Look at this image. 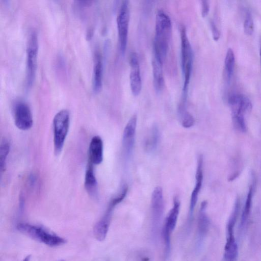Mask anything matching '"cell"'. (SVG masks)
<instances>
[{"instance_id": "1", "label": "cell", "mask_w": 261, "mask_h": 261, "mask_svg": "<svg viewBox=\"0 0 261 261\" xmlns=\"http://www.w3.org/2000/svg\"><path fill=\"white\" fill-rule=\"evenodd\" d=\"M172 31L170 18L163 11H159L155 18L153 57L162 64L167 55Z\"/></svg>"}, {"instance_id": "2", "label": "cell", "mask_w": 261, "mask_h": 261, "mask_svg": "<svg viewBox=\"0 0 261 261\" xmlns=\"http://www.w3.org/2000/svg\"><path fill=\"white\" fill-rule=\"evenodd\" d=\"M179 31L181 40V65L184 79L182 97L187 98L193 69V53L188 38L186 27L184 25H180Z\"/></svg>"}, {"instance_id": "3", "label": "cell", "mask_w": 261, "mask_h": 261, "mask_svg": "<svg viewBox=\"0 0 261 261\" xmlns=\"http://www.w3.org/2000/svg\"><path fill=\"white\" fill-rule=\"evenodd\" d=\"M228 103L231 109L234 127L240 132H245L247 126L245 116L252 109L251 101L244 94H233L228 97Z\"/></svg>"}, {"instance_id": "4", "label": "cell", "mask_w": 261, "mask_h": 261, "mask_svg": "<svg viewBox=\"0 0 261 261\" xmlns=\"http://www.w3.org/2000/svg\"><path fill=\"white\" fill-rule=\"evenodd\" d=\"M17 229L32 239L51 247H57L66 243V240L38 225L27 223H20Z\"/></svg>"}, {"instance_id": "5", "label": "cell", "mask_w": 261, "mask_h": 261, "mask_svg": "<svg viewBox=\"0 0 261 261\" xmlns=\"http://www.w3.org/2000/svg\"><path fill=\"white\" fill-rule=\"evenodd\" d=\"M38 48V35L32 30L29 34L26 48L25 83L28 88L32 86L35 79Z\"/></svg>"}, {"instance_id": "6", "label": "cell", "mask_w": 261, "mask_h": 261, "mask_svg": "<svg viewBox=\"0 0 261 261\" xmlns=\"http://www.w3.org/2000/svg\"><path fill=\"white\" fill-rule=\"evenodd\" d=\"M69 123V113L65 109L59 111L54 118V145L56 155L59 154L62 150L68 132Z\"/></svg>"}, {"instance_id": "7", "label": "cell", "mask_w": 261, "mask_h": 261, "mask_svg": "<svg viewBox=\"0 0 261 261\" xmlns=\"http://www.w3.org/2000/svg\"><path fill=\"white\" fill-rule=\"evenodd\" d=\"M239 214L236 209L232 211L226 225V238L221 261H237L238 245L234 236V228Z\"/></svg>"}, {"instance_id": "8", "label": "cell", "mask_w": 261, "mask_h": 261, "mask_svg": "<svg viewBox=\"0 0 261 261\" xmlns=\"http://www.w3.org/2000/svg\"><path fill=\"white\" fill-rule=\"evenodd\" d=\"M180 202L177 197L173 199V206L169 212L162 228L164 243V258L169 259L171 253V235L174 230L178 219Z\"/></svg>"}, {"instance_id": "9", "label": "cell", "mask_w": 261, "mask_h": 261, "mask_svg": "<svg viewBox=\"0 0 261 261\" xmlns=\"http://www.w3.org/2000/svg\"><path fill=\"white\" fill-rule=\"evenodd\" d=\"M129 8L128 2L123 1L120 6L117 18L119 49L122 55L125 54L127 43Z\"/></svg>"}, {"instance_id": "10", "label": "cell", "mask_w": 261, "mask_h": 261, "mask_svg": "<svg viewBox=\"0 0 261 261\" xmlns=\"http://www.w3.org/2000/svg\"><path fill=\"white\" fill-rule=\"evenodd\" d=\"M164 210L163 192L162 188L156 187L151 195V212L152 233L156 235L162 223Z\"/></svg>"}, {"instance_id": "11", "label": "cell", "mask_w": 261, "mask_h": 261, "mask_svg": "<svg viewBox=\"0 0 261 261\" xmlns=\"http://www.w3.org/2000/svg\"><path fill=\"white\" fill-rule=\"evenodd\" d=\"M137 122L136 115H133L126 123L122 135V149L124 158L128 161L133 152Z\"/></svg>"}, {"instance_id": "12", "label": "cell", "mask_w": 261, "mask_h": 261, "mask_svg": "<svg viewBox=\"0 0 261 261\" xmlns=\"http://www.w3.org/2000/svg\"><path fill=\"white\" fill-rule=\"evenodd\" d=\"M15 125L19 129L25 130L31 128L33 120L32 114L29 105L23 101L16 102L13 108Z\"/></svg>"}, {"instance_id": "13", "label": "cell", "mask_w": 261, "mask_h": 261, "mask_svg": "<svg viewBox=\"0 0 261 261\" xmlns=\"http://www.w3.org/2000/svg\"><path fill=\"white\" fill-rule=\"evenodd\" d=\"M118 204V203L112 198L104 215L95 225L93 228V233L97 240L102 241L106 238L110 227L113 211Z\"/></svg>"}, {"instance_id": "14", "label": "cell", "mask_w": 261, "mask_h": 261, "mask_svg": "<svg viewBox=\"0 0 261 261\" xmlns=\"http://www.w3.org/2000/svg\"><path fill=\"white\" fill-rule=\"evenodd\" d=\"M203 177V157L202 155H200L198 156L197 162L195 187L192 192L190 197L188 215L189 225H190L192 221L193 213L197 204L198 195L202 185Z\"/></svg>"}, {"instance_id": "15", "label": "cell", "mask_w": 261, "mask_h": 261, "mask_svg": "<svg viewBox=\"0 0 261 261\" xmlns=\"http://www.w3.org/2000/svg\"><path fill=\"white\" fill-rule=\"evenodd\" d=\"M129 83L132 93L138 96L142 89L139 57L136 53H132L129 57Z\"/></svg>"}, {"instance_id": "16", "label": "cell", "mask_w": 261, "mask_h": 261, "mask_svg": "<svg viewBox=\"0 0 261 261\" xmlns=\"http://www.w3.org/2000/svg\"><path fill=\"white\" fill-rule=\"evenodd\" d=\"M207 203L206 201L201 202L197 221V248H200L208 232L210 221L206 213Z\"/></svg>"}, {"instance_id": "17", "label": "cell", "mask_w": 261, "mask_h": 261, "mask_svg": "<svg viewBox=\"0 0 261 261\" xmlns=\"http://www.w3.org/2000/svg\"><path fill=\"white\" fill-rule=\"evenodd\" d=\"M89 161L93 165H99L103 160V142L98 136H94L90 143Z\"/></svg>"}, {"instance_id": "18", "label": "cell", "mask_w": 261, "mask_h": 261, "mask_svg": "<svg viewBox=\"0 0 261 261\" xmlns=\"http://www.w3.org/2000/svg\"><path fill=\"white\" fill-rule=\"evenodd\" d=\"M103 64L101 56L95 54L93 70L92 87L94 92H99L102 85Z\"/></svg>"}, {"instance_id": "19", "label": "cell", "mask_w": 261, "mask_h": 261, "mask_svg": "<svg viewBox=\"0 0 261 261\" xmlns=\"http://www.w3.org/2000/svg\"><path fill=\"white\" fill-rule=\"evenodd\" d=\"M153 82L156 93H160L164 87V78L163 71V64L153 57L152 61Z\"/></svg>"}, {"instance_id": "20", "label": "cell", "mask_w": 261, "mask_h": 261, "mask_svg": "<svg viewBox=\"0 0 261 261\" xmlns=\"http://www.w3.org/2000/svg\"><path fill=\"white\" fill-rule=\"evenodd\" d=\"M254 186V184L253 180V182H252V184L249 187L245 203L242 213L240 224V229L242 231L246 229L248 222L252 206Z\"/></svg>"}, {"instance_id": "21", "label": "cell", "mask_w": 261, "mask_h": 261, "mask_svg": "<svg viewBox=\"0 0 261 261\" xmlns=\"http://www.w3.org/2000/svg\"><path fill=\"white\" fill-rule=\"evenodd\" d=\"M160 139L159 129L156 125H153L146 138L144 147L145 151L149 153L154 152L159 145Z\"/></svg>"}, {"instance_id": "22", "label": "cell", "mask_w": 261, "mask_h": 261, "mask_svg": "<svg viewBox=\"0 0 261 261\" xmlns=\"http://www.w3.org/2000/svg\"><path fill=\"white\" fill-rule=\"evenodd\" d=\"M97 180L93 170V164L89 161L85 177V187L91 196H95L97 191Z\"/></svg>"}, {"instance_id": "23", "label": "cell", "mask_w": 261, "mask_h": 261, "mask_svg": "<svg viewBox=\"0 0 261 261\" xmlns=\"http://www.w3.org/2000/svg\"><path fill=\"white\" fill-rule=\"evenodd\" d=\"M177 112L180 121L184 127L188 128L194 125L195 119L187 110V101L181 100L178 106Z\"/></svg>"}, {"instance_id": "24", "label": "cell", "mask_w": 261, "mask_h": 261, "mask_svg": "<svg viewBox=\"0 0 261 261\" xmlns=\"http://www.w3.org/2000/svg\"><path fill=\"white\" fill-rule=\"evenodd\" d=\"M235 64V56L233 50L228 48L224 60L225 69L227 78L229 81L233 74Z\"/></svg>"}, {"instance_id": "25", "label": "cell", "mask_w": 261, "mask_h": 261, "mask_svg": "<svg viewBox=\"0 0 261 261\" xmlns=\"http://www.w3.org/2000/svg\"><path fill=\"white\" fill-rule=\"evenodd\" d=\"M10 149V145L7 140L4 139L0 146V169L1 172L5 171L6 168V161Z\"/></svg>"}, {"instance_id": "26", "label": "cell", "mask_w": 261, "mask_h": 261, "mask_svg": "<svg viewBox=\"0 0 261 261\" xmlns=\"http://www.w3.org/2000/svg\"><path fill=\"white\" fill-rule=\"evenodd\" d=\"M244 31L246 34L251 35L254 30V23L252 15L250 11H247L244 22Z\"/></svg>"}, {"instance_id": "27", "label": "cell", "mask_w": 261, "mask_h": 261, "mask_svg": "<svg viewBox=\"0 0 261 261\" xmlns=\"http://www.w3.org/2000/svg\"><path fill=\"white\" fill-rule=\"evenodd\" d=\"M210 24L213 39L215 41H217L220 36V31L213 21L212 20Z\"/></svg>"}, {"instance_id": "28", "label": "cell", "mask_w": 261, "mask_h": 261, "mask_svg": "<svg viewBox=\"0 0 261 261\" xmlns=\"http://www.w3.org/2000/svg\"><path fill=\"white\" fill-rule=\"evenodd\" d=\"M201 15L203 17H206L209 12L210 4L207 1H202L201 2Z\"/></svg>"}, {"instance_id": "29", "label": "cell", "mask_w": 261, "mask_h": 261, "mask_svg": "<svg viewBox=\"0 0 261 261\" xmlns=\"http://www.w3.org/2000/svg\"><path fill=\"white\" fill-rule=\"evenodd\" d=\"M31 260V255L27 256L22 261H30Z\"/></svg>"}, {"instance_id": "30", "label": "cell", "mask_w": 261, "mask_h": 261, "mask_svg": "<svg viewBox=\"0 0 261 261\" xmlns=\"http://www.w3.org/2000/svg\"><path fill=\"white\" fill-rule=\"evenodd\" d=\"M259 56H260V63H261V45H260V50H259Z\"/></svg>"}, {"instance_id": "31", "label": "cell", "mask_w": 261, "mask_h": 261, "mask_svg": "<svg viewBox=\"0 0 261 261\" xmlns=\"http://www.w3.org/2000/svg\"><path fill=\"white\" fill-rule=\"evenodd\" d=\"M59 261H65V260H63V259H61V260H59Z\"/></svg>"}]
</instances>
